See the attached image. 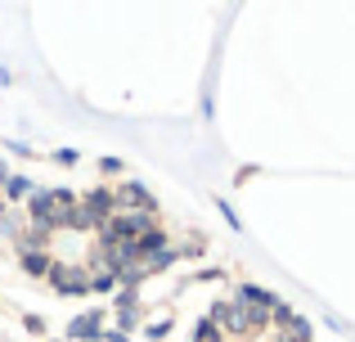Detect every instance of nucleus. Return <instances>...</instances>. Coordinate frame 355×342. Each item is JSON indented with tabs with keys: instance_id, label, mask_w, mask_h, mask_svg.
<instances>
[{
	"instance_id": "obj_5",
	"label": "nucleus",
	"mask_w": 355,
	"mask_h": 342,
	"mask_svg": "<svg viewBox=\"0 0 355 342\" xmlns=\"http://www.w3.org/2000/svg\"><path fill=\"white\" fill-rule=\"evenodd\" d=\"M243 302H257V307H266V311H275V307H279V302L270 298L266 289H257V284H248V289H243Z\"/></svg>"
},
{
	"instance_id": "obj_2",
	"label": "nucleus",
	"mask_w": 355,
	"mask_h": 342,
	"mask_svg": "<svg viewBox=\"0 0 355 342\" xmlns=\"http://www.w3.org/2000/svg\"><path fill=\"white\" fill-rule=\"evenodd\" d=\"M113 203L139 212V216H148V212H153V198H148V189H139V185H121V189L113 194Z\"/></svg>"
},
{
	"instance_id": "obj_3",
	"label": "nucleus",
	"mask_w": 355,
	"mask_h": 342,
	"mask_svg": "<svg viewBox=\"0 0 355 342\" xmlns=\"http://www.w3.org/2000/svg\"><path fill=\"white\" fill-rule=\"evenodd\" d=\"M68 338H104V311H90V316H77L68 325Z\"/></svg>"
},
{
	"instance_id": "obj_4",
	"label": "nucleus",
	"mask_w": 355,
	"mask_h": 342,
	"mask_svg": "<svg viewBox=\"0 0 355 342\" xmlns=\"http://www.w3.org/2000/svg\"><path fill=\"white\" fill-rule=\"evenodd\" d=\"M23 271L27 275H50V257L36 253V248H23Z\"/></svg>"
},
{
	"instance_id": "obj_8",
	"label": "nucleus",
	"mask_w": 355,
	"mask_h": 342,
	"mask_svg": "<svg viewBox=\"0 0 355 342\" xmlns=\"http://www.w3.org/2000/svg\"><path fill=\"white\" fill-rule=\"evenodd\" d=\"M5 180H9V176H5V167H0V185H5Z\"/></svg>"
},
{
	"instance_id": "obj_1",
	"label": "nucleus",
	"mask_w": 355,
	"mask_h": 342,
	"mask_svg": "<svg viewBox=\"0 0 355 342\" xmlns=\"http://www.w3.org/2000/svg\"><path fill=\"white\" fill-rule=\"evenodd\" d=\"M81 225H104V221H113V194L108 189H95L86 198V207H77Z\"/></svg>"
},
{
	"instance_id": "obj_6",
	"label": "nucleus",
	"mask_w": 355,
	"mask_h": 342,
	"mask_svg": "<svg viewBox=\"0 0 355 342\" xmlns=\"http://www.w3.org/2000/svg\"><path fill=\"white\" fill-rule=\"evenodd\" d=\"M5 185H9V194H14V198H23V194H36V189H32V185H27V180H23V176H9V180H5Z\"/></svg>"
},
{
	"instance_id": "obj_7",
	"label": "nucleus",
	"mask_w": 355,
	"mask_h": 342,
	"mask_svg": "<svg viewBox=\"0 0 355 342\" xmlns=\"http://www.w3.org/2000/svg\"><path fill=\"white\" fill-rule=\"evenodd\" d=\"M198 342H220V329H216V325H211V320H207V325L198 329Z\"/></svg>"
}]
</instances>
